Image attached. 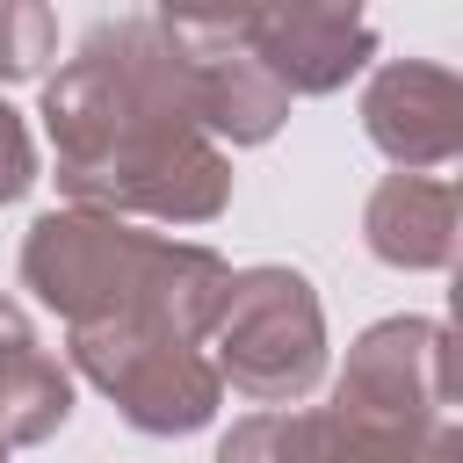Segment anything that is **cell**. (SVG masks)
I'll return each instance as SVG.
<instances>
[{
  "mask_svg": "<svg viewBox=\"0 0 463 463\" xmlns=\"http://www.w3.org/2000/svg\"><path fill=\"white\" fill-rule=\"evenodd\" d=\"M224 333V376L232 391L282 405L304 398L326 369V326H318V297L304 275L289 268H253L224 282V304L210 318Z\"/></svg>",
  "mask_w": 463,
  "mask_h": 463,
  "instance_id": "6da1fadb",
  "label": "cell"
},
{
  "mask_svg": "<svg viewBox=\"0 0 463 463\" xmlns=\"http://www.w3.org/2000/svg\"><path fill=\"white\" fill-rule=\"evenodd\" d=\"M72 354L123 405V420L145 427V434H188L217 412L224 376L181 333H159V326H137V318H94V326L72 333Z\"/></svg>",
  "mask_w": 463,
  "mask_h": 463,
  "instance_id": "7a4b0ae2",
  "label": "cell"
},
{
  "mask_svg": "<svg viewBox=\"0 0 463 463\" xmlns=\"http://www.w3.org/2000/svg\"><path fill=\"white\" fill-rule=\"evenodd\" d=\"M333 412L369 420V427H412V434L449 420V326L441 318L369 326L347 354Z\"/></svg>",
  "mask_w": 463,
  "mask_h": 463,
  "instance_id": "3957f363",
  "label": "cell"
},
{
  "mask_svg": "<svg viewBox=\"0 0 463 463\" xmlns=\"http://www.w3.org/2000/svg\"><path fill=\"white\" fill-rule=\"evenodd\" d=\"M246 51L275 72L282 94H333L354 65H369L376 36L362 0H253Z\"/></svg>",
  "mask_w": 463,
  "mask_h": 463,
  "instance_id": "277c9868",
  "label": "cell"
},
{
  "mask_svg": "<svg viewBox=\"0 0 463 463\" xmlns=\"http://www.w3.org/2000/svg\"><path fill=\"white\" fill-rule=\"evenodd\" d=\"M362 123L383 159H398L405 174H434L463 152V87L449 65H427V58L383 65L362 94Z\"/></svg>",
  "mask_w": 463,
  "mask_h": 463,
  "instance_id": "5b68a950",
  "label": "cell"
},
{
  "mask_svg": "<svg viewBox=\"0 0 463 463\" xmlns=\"http://www.w3.org/2000/svg\"><path fill=\"white\" fill-rule=\"evenodd\" d=\"M369 253L391 268H449L456 253V188L441 174H391L369 195Z\"/></svg>",
  "mask_w": 463,
  "mask_h": 463,
  "instance_id": "8992f818",
  "label": "cell"
},
{
  "mask_svg": "<svg viewBox=\"0 0 463 463\" xmlns=\"http://www.w3.org/2000/svg\"><path fill=\"white\" fill-rule=\"evenodd\" d=\"M217 463H340L333 412H253L224 434Z\"/></svg>",
  "mask_w": 463,
  "mask_h": 463,
  "instance_id": "52a82bcc",
  "label": "cell"
},
{
  "mask_svg": "<svg viewBox=\"0 0 463 463\" xmlns=\"http://www.w3.org/2000/svg\"><path fill=\"white\" fill-rule=\"evenodd\" d=\"M65 412H72V391L36 347L0 362V441H43Z\"/></svg>",
  "mask_w": 463,
  "mask_h": 463,
  "instance_id": "ba28073f",
  "label": "cell"
},
{
  "mask_svg": "<svg viewBox=\"0 0 463 463\" xmlns=\"http://www.w3.org/2000/svg\"><path fill=\"white\" fill-rule=\"evenodd\" d=\"M51 7L43 0H0V80H29L51 58Z\"/></svg>",
  "mask_w": 463,
  "mask_h": 463,
  "instance_id": "9c48e42d",
  "label": "cell"
},
{
  "mask_svg": "<svg viewBox=\"0 0 463 463\" xmlns=\"http://www.w3.org/2000/svg\"><path fill=\"white\" fill-rule=\"evenodd\" d=\"M188 36H217V29H246L253 0H159Z\"/></svg>",
  "mask_w": 463,
  "mask_h": 463,
  "instance_id": "30bf717a",
  "label": "cell"
},
{
  "mask_svg": "<svg viewBox=\"0 0 463 463\" xmlns=\"http://www.w3.org/2000/svg\"><path fill=\"white\" fill-rule=\"evenodd\" d=\"M36 181V159H29V137H22V123H14V109H0V203L7 195H22Z\"/></svg>",
  "mask_w": 463,
  "mask_h": 463,
  "instance_id": "8fae6325",
  "label": "cell"
},
{
  "mask_svg": "<svg viewBox=\"0 0 463 463\" xmlns=\"http://www.w3.org/2000/svg\"><path fill=\"white\" fill-rule=\"evenodd\" d=\"M22 347H36V340H29V326H22V311H14L7 297H0V362H7V354H22Z\"/></svg>",
  "mask_w": 463,
  "mask_h": 463,
  "instance_id": "7c38bea8",
  "label": "cell"
},
{
  "mask_svg": "<svg viewBox=\"0 0 463 463\" xmlns=\"http://www.w3.org/2000/svg\"><path fill=\"white\" fill-rule=\"evenodd\" d=\"M0 463H7V441H0Z\"/></svg>",
  "mask_w": 463,
  "mask_h": 463,
  "instance_id": "4fadbf2b",
  "label": "cell"
}]
</instances>
